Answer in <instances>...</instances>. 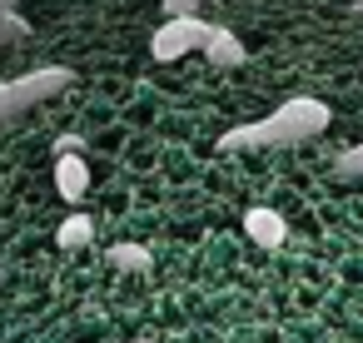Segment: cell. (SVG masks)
<instances>
[{"label":"cell","mask_w":363,"mask_h":343,"mask_svg":"<svg viewBox=\"0 0 363 343\" xmlns=\"http://www.w3.org/2000/svg\"><path fill=\"white\" fill-rule=\"evenodd\" d=\"M328 120H333V110H328L323 100L294 95V100H284L274 115H264V120H249V125H234V130H224L219 150H294V145H308V140H318V135L328 130Z\"/></svg>","instance_id":"6da1fadb"},{"label":"cell","mask_w":363,"mask_h":343,"mask_svg":"<svg viewBox=\"0 0 363 343\" xmlns=\"http://www.w3.org/2000/svg\"><path fill=\"white\" fill-rule=\"evenodd\" d=\"M70 85H75V70H65V65H35V70L16 75V80H0V125L40 110L45 100L65 95Z\"/></svg>","instance_id":"7a4b0ae2"},{"label":"cell","mask_w":363,"mask_h":343,"mask_svg":"<svg viewBox=\"0 0 363 343\" xmlns=\"http://www.w3.org/2000/svg\"><path fill=\"white\" fill-rule=\"evenodd\" d=\"M209 35H214V21H199V16H189V21H164V26L150 35V55H155L160 65H169V60H184L189 50H204Z\"/></svg>","instance_id":"3957f363"},{"label":"cell","mask_w":363,"mask_h":343,"mask_svg":"<svg viewBox=\"0 0 363 343\" xmlns=\"http://www.w3.org/2000/svg\"><path fill=\"white\" fill-rule=\"evenodd\" d=\"M55 189L65 204H80L85 189H90V164L80 154H55Z\"/></svg>","instance_id":"277c9868"},{"label":"cell","mask_w":363,"mask_h":343,"mask_svg":"<svg viewBox=\"0 0 363 343\" xmlns=\"http://www.w3.org/2000/svg\"><path fill=\"white\" fill-rule=\"evenodd\" d=\"M244 234H249L259 249H279V244L289 239V219L259 204V209H249V214H244Z\"/></svg>","instance_id":"5b68a950"},{"label":"cell","mask_w":363,"mask_h":343,"mask_svg":"<svg viewBox=\"0 0 363 343\" xmlns=\"http://www.w3.org/2000/svg\"><path fill=\"white\" fill-rule=\"evenodd\" d=\"M204 60L219 65V70H234V65L249 60V50H244V40H239L229 26H214V35H209V45H204Z\"/></svg>","instance_id":"8992f818"},{"label":"cell","mask_w":363,"mask_h":343,"mask_svg":"<svg viewBox=\"0 0 363 343\" xmlns=\"http://www.w3.org/2000/svg\"><path fill=\"white\" fill-rule=\"evenodd\" d=\"M55 244H60V254L90 249V244H95V219H90V214H70V219L55 229Z\"/></svg>","instance_id":"52a82bcc"},{"label":"cell","mask_w":363,"mask_h":343,"mask_svg":"<svg viewBox=\"0 0 363 343\" xmlns=\"http://www.w3.org/2000/svg\"><path fill=\"white\" fill-rule=\"evenodd\" d=\"M110 259H115V269H125V274H145V269H150V249H145V244H115Z\"/></svg>","instance_id":"ba28073f"},{"label":"cell","mask_w":363,"mask_h":343,"mask_svg":"<svg viewBox=\"0 0 363 343\" xmlns=\"http://www.w3.org/2000/svg\"><path fill=\"white\" fill-rule=\"evenodd\" d=\"M333 169H338V179H363V145H353V150H343Z\"/></svg>","instance_id":"9c48e42d"},{"label":"cell","mask_w":363,"mask_h":343,"mask_svg":"<svg viewBox=\"0 0 363 343\" xmlns=\"http://www.w3.org/2000/svg\"><path fill=\"white\" fill-rule=\"evenodd\" d=\"M164 6V21H189V16H199L209 0H160Z\"/></svg>","instance_id":"30bf717a"},{"label":"cell","mask_w":363,"mask_h":343,"mask_svg":"<svg viewBox=\"0 0 363 343\" xmlns=\"http://www.w3.org/2000/svg\"><path fill=\"white\" fill-rule=\"evenodd\" d=\"M130 343H160V338H130Z\"/></svg>","instance_id":"8fae6325"},{"label":"cell","mask_w":363,"mask_h":343,"mask_svg":"<svg viewBox=\"0 0 363 343\" xmlns=\"http://www.w3.org/2000/svg\"><path fill=\"white\" fill-rule=\"evenodd\" d=\"M358 16H363V0H358Z\"/></svg>","instance_id":"7c38bea8"}]
</instances>
